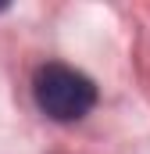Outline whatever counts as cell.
<instances>
[{
  "instance_id": "6da1fadb",
  "label": "cell",
  "mask_w": 150,
  "mask_h": 154,
  "mask_svg": "<svg viewBox=\"0 0 150 154\" xmlns=\"http://www.w3.org/2000/svg\"><path fill=\"white\" fill-rule=\"evenodd\" d=\"M32 97H36V108L54 122H79L93 111L97 104V86L93 79L82 75L79 68L68 65H43L32 75Z\"/></svg>"
}]
</instances>
